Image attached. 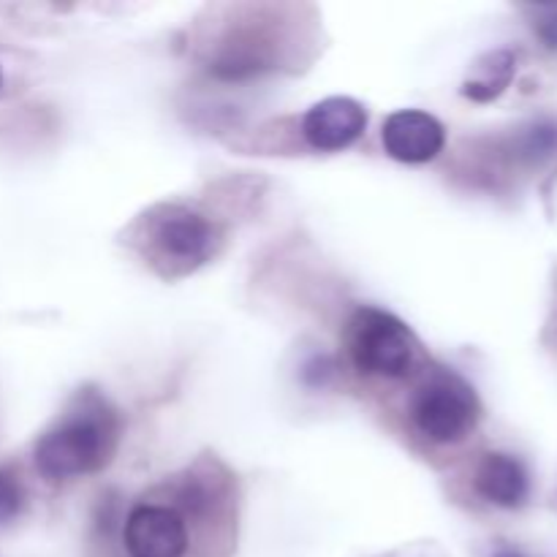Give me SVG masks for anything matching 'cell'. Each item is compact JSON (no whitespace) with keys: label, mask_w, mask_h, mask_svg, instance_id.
<instances>
[{"label":"cell","mask_w":557,"mask_h":557,"mask_svg":"<svg viewBox=\"0 0 557 557\" xmlns=\"http://www.w3.org/2000/svg\"><path fill=\"white\" fill-rule=\"evenodd\" d=\"M120 424L98 395H79L63 422L44 433L33 449L38 473L49 482L96 473L112 460Z\"/></svg>","instance_id":"obj_1"},{"label":"cell","mask_w":557,"mask_h":557,"mask_svg":"<svg viewBox=\"0 0 557 557\" xmlns=\"http://www.w3.org/2000/svg\"><path fill=\"white\" fill-rule=\"evenodd\" d=\"M348 354L354 368L375 379H406L417 362V341L397 315L359 308L348 321Z\"/></svg>","instance_id":"obj_2"},{"label":"cell","mask_w":557,"mask_h":557,"mask_svg":"<svg viewBox=\"0 0 557 557\" xmlns=\"http://www.w3.org/2000/svg\"><path fill=\"white\" fill-rule=\"evenodd\" d=\"M479 397L457 373H433L411 400V422L433 444H457L479 422Z\"/></svg>","instance_id":"obj_3"},{"label":"cell","mask_w":557,"mask_h":557,"mask_svg":"<svg viewBox=\"0 0 557 557\" xmlns=\"http://www.w3.org/2000/svg\"><path fill=\"white\" fill-rule=\"evenodd\" d=\"M218 243V228L188 207L169 205L150 221V245L158 259L177 270H194L205 264Z\"/></svg>","instance_id":"obj_4"},{"label":"cell","mask_w":557,"mask_h":557,"mask_svg":"<svg viewBox=\"0 0 557 557\" xmlns=\"http://www.w3.org/2000/svg\"><path fill=\"white\" fill-rule=\"evenodd\" d=\"M125 549L131 557H185L188 522L174 506L139 504L125 520Z\"/></svg>","instance_id":"obj_5"},{"label":"cell","mask_w":557,"mask_h":557,"mask_svg":"<svg viewBox=\"0 0 557 557\" xmlns=\"http://www.w3.org/2000/svg\"><path fill=\"white\" fill-rule=\"evenodd\" d=\"M368 128V109L346 96L313 103L302 117V134L313 150L337 152L351 147Z\"/></svg>","instance_id":"obj_6"},{"label":"cell","mask_w":557,"mask_h":557,"mask_svg":"<svg viewBox=\"0 0 557 557\" xmlns=\"http://www.w3.org/2000/svg\"><path fill=\"white\" fill-rule=\"evenodd\" d=\"M386 156L400 163H428L446 145V131L433 114L422 109H400L386 117L381 128Z\"/></svg>","instance_id":"obj_7"},{"label":"cell","mask_w":557,"mask_h":557,"mask_svg":"<svg viewBox=\"0 0 557 557\" xmlns=\"http://www.w3.org/2000/svg\"><path fill=\"white\" fill-rule=\"evenodd\" d=\"M473 487L487 504L500 509H520L531 495V479L517 457L504 451H490L482 457L473 476Z\"/></svg>","instance_id":"obj_8"},{"label":"cell","mask_w":557,"mask_h":557,"mask_svg":"<svg viewBox=\"0 0 557 557\" xmlns=\"http://www.w3.org/2000/svg\"><path fill=\"white\" fill-rule=\"evenodd\" d=\"M511 76H515V54L509 49H495L479 60L476 71L462 85V92L471 101H493L509 87Z\"/></svg>","instance_id":"obj_9"},{"label":"cell","mask_w":557,"mask_h":557,"mask_svg":"<svg viewBox=\"0 0 557 557\" xmlns=\"http://www.w3.org/2000/svg\"><path fill=\"white\" fill-rule=\"evenodd\" d=\"M557 150V125L555 123H533L531 128L522 131L517 141V152L528 161H542Z\"/></svg>","instance_id":"obj_10"},{"label":"cell","mask_w":557,"mask_h":557,"mask_svg":"<svg viewBox=\"0 0 557 557\" xmlns=\"http://www.w3.org/2000/svg\"><path fill=\"white\" fill-rule=\"evenodd\" d=\"M22 506H25V490H22L20 479L9 468H0V525L16 520Z\"/></svg>","instance_id":"obj_11"},{"label":"cell","mask_w":557,"mask_h":557,"mask_svg":"<svg viewBox=\"0 0 557 557\" xmlns=\"http://www.w3.org/2000/svg\"><path fill=\"white\" fill-rule=\"evenodd\" d=\"M536 36L542 38L544 47L557 52V9H544L536 16Z\"/></svg>","instance_id":"obj_12"},{"label":"cell","mask_w":557,"mask_h":557,"mask_svg":"<svg viewBox=\"0 0 557 557\" xmlns=\"http://www.w3.org/2000/svg\"><path fill=\"white\" fill-rule=\"evenodd\" d=\"M330 375H335V364L326 357H315L313 362H308V368H305V381H308V384L324 386Z\"/></svg>","instance_id":"obj_13"},{"label":"cell","mask_w":557,"mask_h":557,"mask_svg":"<svg viewBox=\"0 0 557 557\" xmlns=\"http://www.w3.org/2000/svg\"><path fill=\"white\" fill-rule=\"evenodd\" d=\"M493 557H525L522 553H517V549H509V547H504V549H498V553H495Z\"/></svg>","instance_id":"obj_14"},{"label":"cell","mask_w":557,"mask_h":557,"mask_svg":"<svg viewBox=\"0 0 557 557\" xmlns=\"http://www.w3.org/2000/svg\"><path fill=\"white\" fill-rule=\"evenodd\" d=\"M0 87H3V65H0Z\"/></svg>","instance_id":"obj_15"}]
</instances>
